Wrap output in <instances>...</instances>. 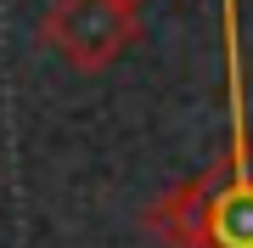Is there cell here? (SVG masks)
Wrapping results in <instances>:
<instances>
[{
    "label": "cell",
    "instance_id": "3",
    "mask_svg": "<svg viewBox=\"0 0 253 248\" xmlns=\"http://www.w3.org/2000/svg\"><path fill=\"white\" fill-rule=\"evenodd\" d=\"M118 6H129V11H141V6H146V0H118Z\"/></svg>",
    "mask_w": 253,
    "mask_h": 248
},
{
    "label": "cell",
    "instance_id": "1",
    "mask_svg": "<svg viewBox=\"0 0 253 248\" xmlns=\"http://www.w3.org/2000/svg\"><path fill=\"white\" fill-rule=\"evenodd\" d=\"M231 40V147L203 175L169 186L141 209V231L163 248H253V136L242 119V74H236V11L225 0Z\"/></svg>",
    "mask_w": 253,
    "mask_h": 248
},
{
    "label": "cell",
    "instance_id": "2",
    "mask_svg": "<svg viewBox=\"0 0 253 248\" xmlns=\"http://www.w3.org/2000/svg\"><path fill=\"white\" fill-rule=\"evenodd\" d=\"M141 40V11L118 6V0H51L45 23H40V46L56 51L79 74H101Z\"/></svg>",
    "mask_w": 253,
    "mask_h": 248
}]
</instances>
